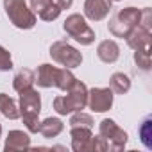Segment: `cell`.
<instances>
[{
    "mask_svg": "<svg viewBox=\"0 0 152 152\" xmlns=\"http://www.w3.org/2000/svg\"><path fill=\"white\" fill-rule=\"evenodd\" d=\"M140 138H141V143L147 148H152V143H150V138H152V116H147L141 122V125H140Z\"/></svg>",
    "mask_w": 152,
    "mask_h": 152,
    "instance_id": "44dd1931",
    "label": "cell"
},
{
    "mask_svg": "<svg viewBox=\"0 0 152 152\" xmlns=\"http://www.w3.org/2000/svg\"><path fill=\"white\" fill-rule=\"evenodd\" d=\"M150 32L152 31H147L143 27H136L125 39H127V45L132 48V50H150Z\"/></svg>",
    "mask_w": 152,
    "mask_h": 152,
    "instance_id": "5bb4252c",
    "label": "cell"
},
{
    "mask_svg": "<svg viewBox=\"0 0 152 152\" xmlns=\"http://www.w3.org/2000/svg\"><path fill=\"white\" fill-rule=\"evenodd\" d=\"M34 79H36L34 72L29 70V68H23V70H20V72L15 75V79H13V88H15L16 91H22V90H25V88H31V86L34 84Z\"/></svg>",
    "mask_w": 152,
    "mask_h": 152,
    "instance_id": "d6986e66",
    "label": "cell"
},
{
    "mask_svg": "<svg viewBox=\"0 0 152 152\" xmlns=\"http://www.w3.org/2000/svg\"><path fill=\"white\" fill-rule=\"evenodd\" d=\"M4 9L11 23L18 29H32L36 25V15L27 7L25 0H4Z\"/></svg>",
    "mask_w": 152,
    "mask_h": 152,
    "instance_id": "8992f818",
    "label": "cell"
},
{
    "mask_svg": "<svg viewBox=\"0 0 152 152\" xmlns=\"http://www.w3.org/2000/svg\"><path fill=\"white\" fill-rule=\"evenodd\" d=\"M140 15H141V9H136V7H124L116 11L107 23L109 32L115 38H127L138 27Z\"/></svg>",
    "mask_w": 152,
    "mask_h": 152,
    "instance_id": "277c9868",
    "label": "cell"
},
{
    "mask_svg": "<svg viewBox=\"0 0 152 152\" xmlns=\"http://www.w3.org/2000/svg\"><path fill=\"white\" fill-rule=\"evenodd\" d=\"M109 88L113 93H118V95H124L131 90V79L127 77L125 73L122 72H116L111 75V79H109Z\"/></svg>",
    "mask_w": 152,
    "mask_h": 152,
    "instance_id": "2e32d148",
    "label": "cell"
},
{
    "mask_svg": "<svg viewBox=\"0 0 152 152\" xmlns=\"http://www.w3.org/2000/svg\"><path fill=\"white\" fill-rule=\"evenodd\" d=\"M111 2H118V0H111Z\"/></svg>",
    "mask_w": 152,
    "mask_h": 152,
    "instance_id": "4316f807",
    "label": "cell"
},
{
    "mask_svg": "<svg viewBox=\"0 0 152 152\" xmlns=\"http://www.w3.org/2000/svg\"><path fill=\"white\" fill-rule=\"evenodd\" d=\"M64 129L63 122L59 118H47L43 122H39V131L45 138H56L57 134H61V131Z\"/></svg>",
    "mask_w": 152,
    "mask_h": 152,
    "instance_id": "e0dca14e",
    "label": "cell"
},
{
    "mask_svg": "<svg viewBox=\"0 0 152 152\" xmlns=\"http://www.w3.org/2000/svg\"><path fill=\"white\" fill-rule=\"evenodd\" d=\"M32 13H38V16L45 22H52L61 15V9L52 2V0H31Z\"/></svg>",
    "mask_w": 152,
    "mask_h": 152,
    "instance_id": "7c38bea8",
    "label": "cell"
},
{
    "mask_svg": "<svg viewBox=\"0 0 152 152\" xmlns=\"http://www.w3.org/2000/svg\"><path fill=\"white\" fill-rule=\"evenodd\" d=\"M88 106V88L84 83L75 79L73 86L68 90L66 97H56L54 99V109L59 115H70L75 111H83Z\"/></svg>",
    "mask_w": 152,
    "mask_h": 152,
    "instance_id": "3957f363",
    "label": "cell"
},
{
    "mask_svg": "<svg viewBox=\"0 0 152 152\" xmlns=\"http://www.w3.org/2000/svg\"><path fill=\"white\" fill-rule=\"evenodd\" d=\"M63 29H64V32L70 36V38H73L77 43H81V45H91L93 41H95V31L86 23V20H84V16H81V15H70L66 20H64V23H63Z\"/></svg>",
    "mask_w": 152,
    "mask_h": 152,
    "instance_id": "52a82bcc",
    "label": "cell"
},
{
    "mask_svg": "<svg viewBox=\"0 0 152 152\" xmlns=\"http://www.w3.org/2000/svg\"><path fill=\"white\" fill-rule=\"evenodd\" d=\"M0 136H2V124H0Z\"/></svg>",
    "mask_w": 152,
    "mask_h": 152,
    "instance_id": "484cf974",
    "label": "cell"
},
{
    "mask_svg": "<svg viewBox=\"0 0 152 152\" xmlns=\"http://www.w3.org/2000/svg\"><path fill=\"white\" fill-rule=\"evenodd\" d=\"M13 68V59L7 48L0 45V72H9Z\"/></svg>",
    "mask_w": 152,
    "mask_h": 152,
    "instance_id": "603a6c76",
    "label": "cell"
},
{
    "mask_svg": "<svg viewBox=\"0 0 152 152\" xmlns=\"http://www.w3.org/2000/svg\"><path fill=\"white\" fill-rule=\"evenodd\" d=\"M140 27L147 29V31H152V9L150 7H145L141 9V15H140Z\"/></svg>",
    "mask_w": 152,
    "mask_h": 152,
    "instance_id": "cb8c5ba5",
    "label": "cell"
},
{
    "mask_svg": "<svg viewBox=\"0 0 152 152\" xmlns=\"http://www.w3.org/2000/svg\"><path fill=\"white\" fill-rule=\"evenodd\" d=\"M72 136V148L75 152H106L109 150V143L102 136H93L91 129L86 127H72L70 129Z\"/></svg>",
    "mask_w": 152,
    "mask_h": 152,
    "instance_id": "5b68a950",
    "label": "cell"
},
{
    "mask_svg": "<svg viewBox=\"0 0 152 152\" xmlns=\"http://www.w3.org/2000/svg\"><path fill=\"white\" fill-rule=\"evenodd\" d=\"M20 93V116L23 118V124L29 132H38L39 131V111H41V99L39 93L31 86L25 88Z\"/></svg>",
    "mask_w": 152,
    "mask_h": 152,
    "instance_id": "7a4b0ae2",
    "label": "cell"
},
{
    "mask_svg": "<svg viewBox=\"0 0 152 152\" xmlns=\"http://www.w3.org/2000/svg\"><path fill=\"white\" fill-rule=\"evenodd\" d=\"M0 113H2L6 118H9V120L20 118V109H18L16 102L6 93H0Z\"/></svg>",
    "mask_w": 152,
    "mask_h": 152,
    "instance_id": "ac0fdd59",
    "label": "cell"
},
{
    "mask_svg": "<svg viewBox=\"0 0 152 152\" xmlns=\"http://www.w3.org/2000/svg\"><path fill=\"white\" fill-rule=\"evenodd\" d=\"M99 132L109 143V150H124V147L127 143V132L124 129H120L115 120L104 118L99 125Z\"/></svg>",
    "mask_w": 152,
    "mask_h": 152,
    "instance_id": "9c48e42d",
    "label": "cell"
},
{
    "mask_svg": "<svg viewBox=\"0 0 152 152\" xmlns=\"http://www.w3.org/2000/svg\"><path fill=\"white\" fill-rule=\"evenodd\" d=\"M52 2H54V4H56V6H57L61 11H63V9H68V7L72 6V2H73V0H52Z\"/></svg>",
    "mask_w": 152,
    "mask_h": 152,
    "instance_id": "d4e9b609",
    "label": "cell"
},
{
    "mask_svg": "<svg viewBox=\"0 0 152 152\" xmlns=\"http://www.w3.org/2000/svg\"><path fill=\"white\" fill-rule=\"evenodd\" d=\"M111 11V0H86L84 2V15L93 20L100 22L104 20Z\"/></svg>",
    "mask_w": 152,
    "mask_h": 152,
    "instance_id": "8fae6325",
    "label": "cell"
},
{
    "mask_svg": "<svg viewBox=\"0 0 152 152\" xmlns=\"http://www.w3.org/2000/svg\"><path fill=\"white\" fill-rule=\"evenodd\" d=\"M134 61L143 72H148L150 70V50H134Z\"/></svg>",
    "mask_w": 152,
    "mask_h": 152,
    "instance_id": "7402d4cb",
    "label": "cell"
},
{
    "mask_svg": "<svg viewBox=\"0 0 152 152\" xmlns=\"http://www.w3.org/2000/svg\"><path fill=\"white\" fill-rule=\"evenodd\" d=\"M50 56L56 63L66 68H77L83 63V54L66 41H54L50 45Z\"/></svg>",
    "mask_w": 152,
    "mask_h": 152,
    "instance_id": "ba28073f",
    "label": "cell"
},
{
    "mask_svg": "<svg viewBox=\"0 0 152 152\" xmlns=\"http://www.w3.org/2000/svg\"><path fill=\"white\" fill-rule=\"evenodd\" d=\"M88 106L95 113H106L113 106V91L111 88H93L88 91Z\"/></svg>",
    "mask_w": 152,
    "mask_h": 152,
    "instance_id": "30bf717a",
    "label": "cell"
},
{
    "mask_svg": "<svg viewBox=\"0 0 152 152\" xmlns=\"http://www.w3.org/2000/svg\"><path fill=\"white\" fill-rule=\"evenodd\" d=\"M34 83H38L39 88H59L63 91H68L73 83H75V75L70 72V68H56L52 64H41L38 68L36 79Z\"/></svg>",
    "mask_w": 152,
    "mask_h": 152,
    "instance_id": "6da1fadb",
    "label": "cell"
},
{
    "mask_svg": "<svg viewBox=\"0 0 152 152\" xmlns=\"http://www.w3.org/2000/svg\"><path fill=\"white\" fill-rule=\"evenodd\" d=\"M93 118L91 115L88 113H83V111H75L70 118V127H86V129H91L93 127Z\"/></svg>",
    "mask_w": 152,
    "mask_h": 152,
    "instance_id": "ffe728a7",
    "label": "cell"
},
{
    "mask_svg": "<svg viewBox=\"0 0 152 152\" xmlns=\"http://www.w3.org/2000/svg\"><path fill=\"white\" fill-rule=\"evenodd\" d=\"M97 56H99V59L100 61H104V63H115L118 57H120V47H118V43L116 41H113V39H104V41H100L99 43V47H97Z\"/></svg>",
    "mask_w": 152,
    "mask_h": 152,
    "instance_id": "9a60e30c",
    "label": "cell"
},
{
    "mask_svg": "<svg viewBox=\"0 0 152 152\" xmlns=\"http://www.w3.org/2000/svg\"><path fill=\"white\" fill-rule=\"evenodd\" d=\"M6 152H15V150H27L31 148V136L23 131H9L7 138H6V145H4Z\"/></svg>",
    "mask_w": 152,
    "mask_h": 152,
    "instance_id": "4fadbf2b",
    "label": "cell"
}]
</instances>
